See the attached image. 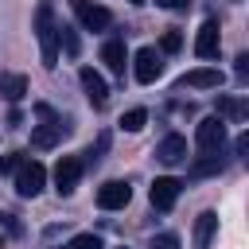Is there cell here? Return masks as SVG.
Listing matches in <instances>:
<instances>
[{"instance_id":"5b68a950","label":"cell","mask_w":249,"mask_h":249,"mask_svg":"<svg viewBox=\"0 0 249 249\" xmlns=\"http://www.w3.org/2000/svg\"><path fill=\"white\" fill-rule=\"evenodd\" d=\"M195 144H198L202 152H222V148H226V121H218V117L198 121V124H195Z\"/></svg>"},{"instance_id":"e0dca14e","label":"cell","mask_w":249,"mask_h":249,"mask_svg":"<svg viewBox=\"0 0 249 249\" xmlns=\"http://www.w3.org/2000/svg\"><path fill=\"white\" fill-rule=\"evenodd\" d=\"M23 93H27V78H23V74H0V97H4V101L16 105Z\"/></svg>"},{"instance_id":"8992f818","label":"cell","mask_w":249,"mask_h":249,"mask_svg":"<svg viewBox=\"0 0 249 249\" xmlns=\"http://www.w3.org/2000/svg\"><path fill=\"white\" fill-rule=\"evenodd\" d=\"M132 74H136V82H156L160 74H163V62H160V51L156 47H140L136 54H132Z\"/></svg>"},{"instance_id":"5bb4252c","label":"cell","mask_w":249,"mask_h":249,"mask_svg":"<svg viewBox=\"0 0 249 249\" xmlns=\"http://www.w3.org/2000/svg\"><path fill=\"white\" fill-rule=\"evenodd\" d=\"M222 167H226L222 152H202V156H198V160L187 167V175H191V179H206V175H218Z\"/></svg>"},{"instance_id":"484cf974","label":"cell","mask_w":249,"mask_h":249,"mask_svg":"<svg viewBox=\"0 0 249 249\" xmlns=\"http://www.w3.org/2000/svg\"><path fill=\"white\" fill-rule=\"evenodd\" d=\"M249 74V54H237V78Z\"/></svg>"},{"instance_id":"8fae6325","label":"cell","mask_w":249,"mask_h":249,"mask_svg":"<svg viewBox=\"0 0 249 249\" xmlns=\"http://www.w3.org/2000/svg\"><path fill=\"white\" fill-rule=\"evenodd\" d=\"M218 47H222V35H218V19H206L195 35V54L198 58H218Z\"/></svg>"},{"instance_id":"f546056e","label":"cell","mask_w":249,"mask_h":249,"mask_svg":"<svg viewBox=\"0 0 249 249\" xmlns=\"http://www.w3.org/2000/svg\"><path fill=\"white\" fill-rule=\"evenodd\" d=\"M0 249H4V233H0Z\"/></svg>"},{"instance_id":"277c9868","label":"cell","mask_w":249,"mask_h":249,"mask_svg":"<svg viewBox=\"0 0 249 249\" xmlns=\"http://www.w3.org/2000/svg\"><path fill=\"white\" fill-rule=\"evenodd\" d=\"M70 8H74L78 23H82L86 31H105V27L113 23V12L101 8V4H93V0H70Z\"/></svg>"},{"instance_id":"2e32d148","label":"cell","mask_w":249,"mask_h":249,"mask_svg":"<svg viewBox=\"0 0 249 249\" xmlns=\"http://www.w3.org/2000/svg\"><path fill=\"white\" fill-rule=\"evenodd\" d=\"M101 62H105L113 74H124V62H128L124 43H121V39H105V47H101Z\"/></svg>"},{"instance_id":"ba28073f","label":"cell","mask_w":249,"mask_h":249,"mask_svg":"<svg viewBox=\"0 0 249 249\" xmlns=\"http://www.w3.org/2000/svg\"><path fill=\"white\" fill-rule=\"evenodd\" d=\"M128 198H132V187L121 183V179H109V183L97 187V206H101V210H124Z\"/></svg>"},{"instance_id":"9a60e30c","label":"cell","mask_w":249,"mask_h":249,"mask_svg":"<svg viewBox=\"0 0 249 249\" xmlns=\"http://www.w3.org/2000/svg\"><path fill=\"white\" fill-rule=\"evenodd\" d=\"M214 230H218V214H214V210H202V214L195 218V249H210Z\"/></svg>"},{"instance_id":"44dd1931","label":"cell","mask_w":249,"mask_h":249,"mask_svg":"<svg viewBox=\"0 0 249 249\" xmlns=\"http://www.w3.org/2000/svg\"><path fill=\"white\" fill-rule=\"evenodd\" d=\"M58 43L70 51V54H78V31L74 27H66V23H58Z\"/></svg>"},{"instance_id":"cb8c5ba5","label":"cell","mask_w":249,"mask_h":249,"mask_svg":"<svg viewBox=\"0 0 249 249\" xmlns=\"http://www.w3.org/2000/svg\"><path fill=\"white\" fill-rule=\"evenodd\" d=\"M148 249H179V237H175V233H156Z\"/></svg>"},{"instance_id":"7a4b0ae2","label":"cell","mask_w":249,"mask_h":249,"mask_svg":"<svg viewBox=\"0 0 249 249\" xmlns=\"http://www.w3.org/2000/svg\"><path fill=\"white\" fill-rule=\"evenodd\" d=\"M35 113L43 117V124H35V128H31V144H35V148H54V144L66 136V124H62V117H54L47 105H39Z\"/></svg>"},{"instance_id":"4fadbf2b","label":"cell","mask_w":249,"mask_h":249,"mask_svg":"<svg viewBox=\"0 0 249 249\" xmlns=\"http://www.w3.org/2000/svg\"><path fill=\"white\" fill-rule=\"evenodd\" d=\"M179 86H191V89H218V86H222V70H214V66H198V70L183 74Z\"/></svg>"},{"instance_id":"6da1fadb","label":"cell","mask_w":249,"mask_h":249,"mask_svg":"<svg viewBox=\"0 0 249 249\" xmlns=\"http://www.w3.org/2000/svg\"><path fill=\"white\" fill-rule=\"evenodd\" d=\"M35 35H39V51H43V66L54 70L58 66V23H54V8L43 0L35 8Z\"/></svg>"},{"instance_id":"ffe728a7","label":"cell","mask_w":249,"mask_h":249,"mask_svg":"<svg viewBox=\"0 0 249 249\" xmlns=\"http://www.w3.org/2000/svg\"><path fill=\"white\" fill-rule=\"evenodd\" d=\"M66 249H105L101 245V237L97 233H78V237H70V245Z\"/></svg>"},{"instance_id":"4dcf8cb0","label":"cell","mask_w":249,"mask_h":249,"mask_svg":"<svg viewBox=\"0 0 249 249\" xmlns=\"http://www.w3.org/2000/svg\"><path fill=\"white\" fill-rule=\"evenodd\" d=\"M121 249H128V245H121Z\"/></svg>"},{"instance_id":"30bf717a","label":"cell","mask_w":249,"mask_h":249,"mask_svg":"<svg viewBox=\"0 0 249 249\" xmlns=\"http://www.w3.org/2000/svg\"><path fill=\"white\" fill-rule=\"evenodd\" d=\"M78 82H82V89H86V97H89V105H105L109 101V86H105V78L93 70V66H82L78 70Z\"/></svg>"},{"instance_id":"4316f807","label":"cell","mask_w":249,"mask_h":249,"mask_svg":"<svg viewBox=\"0 0 249 249\" xmlns=\"http://www.w3.org/2000/svg\"><path fill=\"white\" fill-rule=\"evenodd\" d=\"M156 4H163V8H175V12H179V8H187L191 0H156Z\"/></svg>"},{"instance_id":"603a6c76","label":"cell","mask_w":249,"mask_h":249,"mask_svg":"<svg viewBox=\"0 0 249 249\" xmlns=\"http://www.w3.org/2000/svg\"><path fill=\"white\" fill-rule=\"evenodd\" d=\"M160 47H163V51H167V54H175V51H179V47H183V35H179V31H175V27H167V31H163V39H160Z\"/></svg>"},{"instance_id":"7c38bea8","label":"cell","mask_w":249,"mask_h":249,"mask_svg":"<svg viewBox=\"0 0 249 249\" xmlns=\"http://www.w3.org/2000/svg\"><path fill=\"white\" fill-rule=\"evenodd\" d=\"M156 160H160V163H167V167L183 163V160H187V140H183L179 132H167V136L156 144Z\"/></svg>"},{"instance_id":"83f0119b","label":"cell","mask_w":249,"mask_h":249,"mask_svg":"<svg viewBox=\"0 0 249 249\" xmlns=\"http://www.w3.org/2000/svg\"><path fill=\"white\" fill-rule=\"evenodd\" d=\"M4 226H8V233H19V222H16L12 214H4Z\"/></svg>"},{"instance_id":"3957f363","label":"cell","mask_w":249,"mask_h":249,"mask_svg":"<svg viewBox=\"0 0 249 249\" xmlns=\"http://www.w3.org/2000/svg\"><path fill=\"white\" fill-rule=\"evenodd\" d=\"M43 183H47V167L35 163V160H23L19 171H16V195L19 198H35L43 191Z\"/></svg>"},{"instance_id":"d4e9b609","label":"cell","mask_w":249,"mask_h":249,"mask_svg":"<svg viewBox=\"0 0 249 249\" xmlns=\"http://www.w3.org/2000/svg\"><path fill=\"white\" fill-rule=\"evenodd\" d=\"M233 152H237L241 160H249V132H241V136L233 140Z\"/></svg>"},{"instance_id":"7402d4cb","label":"cell","mask_w":249,"mask_h":249,"mask_svg":"<svg viewBox=\"0 0 249 249\" xmlns=\"http://www.w3.org/2000/svg\"><path fill=\"white\" fill-rule=\"evenodd\" d=\"M19 163H23V152H8V156H0V175H16Z\"/></svg>"},{"instance_id":"ac0fdd59","label":"cell","mask_w":249,"mask_h":249,"mask_svg":"<svg viewBox=\"0 0 249 249\" xmlns=\"http://www.w3.org/2000/svg\"><path fill=\"white\" fill-rule=\"evenodd\" d=\"M249 105L241 97H218V121H245Z\"/></svg>"},{"instance_id":"52a82bcc","label":"cell","mask_w":249,"mask_h":249,"mask_svg":"<svg viewBox=\"0 0 249 249\" xmlns=\"http://www.w3.org/2000/svg\"><path fill=\"white\" fill-rule=\"evenodd\" d=\"M82 171H86V163H82L78 156H62V160L54 163V191H58V195H70V191L78 187Z\"/></svg>"},{"instance_id":"d6986e66","label":"cell","mask_w":249,"mask_h":249,"mask_svg":"<svg viewBox=\"0 0 249 249\" xmlns=\"http://www.w3.org/2000/svg\"><path fill=\"white\" fill-rule=\"evenodd\" d=\"M144 121H148V109H140V105H136V109H128V113L121 117V128H124V132H140V128H144Z\"/></svg>"},{"instance_id":"f1b7e54d","label":"cell","mask_w":249,"mask_h":249,"mask_svg":"<svg viewBox=\"0 0 249 249\" xmlns=\"http://www.w3.org/2000/svg\"><path fill=\"white\" fill-rule=\"evenodd\" d=\"M128 4H144V0H128Z\"/></svg>"},{"instance_id":"9c48e42d","label":"cell","mask_w":249,"mask_h":249,"mask_svg":"<svg viewBox=\"0 0 249 249\" xmlns=\"http://www.w3.org/2000/svg\"><path fill=\"white\" fill-rule=\"evenodd\" d=\"M179 191H183V183H179L175 175H160V179L152 183V206H156V210H171V206L179 202Z\"/></svg>"}]
</instances>
